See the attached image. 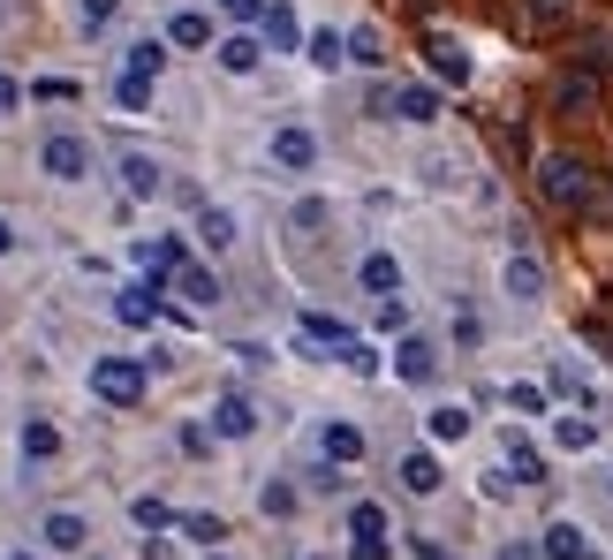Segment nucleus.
Instances as JSON below:
<instances>
[{"mask_svg": "<svg viewBox=\"0 0 613 560\" xmlns=\"http://www.w3.org/2000/svg\"><path fill=\"white\" fill-rule=\"evenodd\" d=\"M538 190H545V205H553V212H591V205H599L591 167H584V159H568V151L538 159Z\"/></svg>", "mask_w": 613, "mask_h": 560, "instance_id": "1", "label": "nucleus"}, {"mask_svg": "<svg viewBox=\"0 0 613 560\" xmlns=\"http://www.w3.org/2000/svg\"><path fill=\"white\" fill-rule=\"evenodd\" d=\"M371 114L379 122H440V92L432 84H379L371 92Z\"/></svg>", "mask_w": 613, "mask_h": 560, "instance_id": "2", "label": "nucleus"}, {"mask_svg": "<svg viewBox=\"0 0 613 560\" xmlns=\"http://www.w3.org/2000/svg\"><path fill=\"white\" fill-rule=\"evenodd\" d=\"M91 394L114 402V410H130V402L145 394V364H130V356H99V364H91Z\"/></svg>", "mask_w": 613, "mask_h": 560, "instance_id": "3", "label": "nucleus"}, {"mask_svg": "<svg viewBox=\"0 0 613 560\" xmlns=\"http://www.w3.org/2000/svg\"><path fill=\"white\" fill-rule=\"evenodd\" d=\"M84 167H91V144L84 137H46V174L53 182H84Z\"/></svg>", "mask_w": 613, "mask_h": 560, "instance_id": "4", "label": "nucleus"}, {"mask_svg": "<svg viewBox=\"0 0 613 560\" xmlns=\"http://www.w3.org/2000/svg\"><path fill=\"white\" fill-rule=\"evenodd\" d=\"M553 107H561V114H591V107H599V69H568V76L553 84Z\"/></svg>", "mask_w": 613, "mask_h": 560, "instance_id": "5", "label": "nucleus"}, {"mask_svg": "<svg viewBox=\"0 0 613 560\" xmlns=\"http://www.w3.org/2000/svg\"><path fill=\"white\" fill-rule=\"evenodd\" d=\"M584 15V0H523V23H530V38H553V31H568Z\"/></svg>", "mask_w": 613, "mask_h": 560, "instance_id": "6", "label": "nucleus"}, {"mask_svg": "<svg viewBox=\"0 0 613 560\" xmlns=\"http://www.w3.org/2000/svg\"><path fill=\"white\" fill-rule=\"evenodd\" d=\"M394 372H402V379H409V387H425V379H432V372H440V349H432V341H417V333H409V341H402V349H394Z\"/></svg>", "mask_w": 613, "mask_h": 560, "instance_id": "7", "label": "nucleus"}, {"mask_svg": "<svg viewBox=\"0 0 613 560\" xmlns=\"http://www.w3.org/2000/svg\"><path fill=\"white\" fill-rule=\"evenodd\" d=\"M425 61H432L440 84H469V53H462L455 38H425Z\"/></svg>", "mask_w": 613, "mask_h": 560, "instance_id": "8", "label": "nucleus"}, {"mask_svg": "<svg viewBox=\"0 0 613 560\" xmlns=\"http://www.w3.org/2000/svg\"><path fill=\"white\" fill-rule=\"evenodd\" d=\"M545 560H591V538H584V523H545Z\"/></svg>", "mask_w": 613, "mask_h": 560, "instance_id": "9", "label": "nucleus"}, {"mask_svg": "<svg viewBox=\"0 0 613 560\" xmlns=\"http://www.w3.org/2000/svg\"><path fill=\"white\" fill-rule=\"evenodd\" d=\"M258 31H266V46H273V53H296V46H304L296 8H266V23H258Z\"/></svg>", "mask_w": 613, "mask_h": 560, "instance_id": "10", "label": "nucleus"}, {"mask_svg": "<svg viewBox=\"0 0 613 560\" xmlns=\"http://www.w3.org/2000/svg\"><path fill=\"white\" fill-rule=\"evenodd\" d=\"M507 470H515V485H545V454L523 431H507Z\"/></svg>", "mask_w": 613, "mask_h": 560, "instance_id": "11", "label": "nucleus"}, {"mask_svg": "<svg viewBox=\"0 0 613 560\" xmlns=\"http://www.w3.org/2000/svg\"><path fill=\"white\" fill-rule=\"evenodd\" d=\"M250 424H258V410H250L243 394H220V410H212V431H220V439H243Z\"/></svg>", "mask_w": 613, "mask_h": 560, "instance_id": "12", "label": "nucleus"}, {"mask_svg": "<svg viewBox=\"0 0 613 560\" xmlns=\"http://www.w3.org/2000/svg\"><path fill=\"white\" fill-rule=\"evenodd\" d=\"M402 492L432 500V492H440V462H432V454H402Z\"/></svg>", "mask_w": 613, "mask_h": 560, "instance_id": "13", "label": "nucleus"}, {"mask_svg": "<svg viewBox=\"0 0 613 560\" xmlns=\"http://www.w3.org/2000/svg\"><path fill=\"white\" fill-rule=\"evenodd\" d=\"M84 538H91V531H84V515H69V508H61V515H46V546H53V553H84Z\"/></svg>", "mask_w": 613, "mask_h": 560, "instance_id": "14", "label": "nucleus"}, {"mask_svg": "<svg viewBox=\"0 0 613 560\" xmlns=\"http://www.w3.org/2000/svg\"><path fill=\"white\" fill-rule=\"evenodd\" d=\"M304 341H326V349H341V356L356 349V333H348L341 318H326V311H304Z\"/></svg>", "mask_w": 613, "mask_h": 560, "instance_id": "15", "label": "nucleus"}, {"mask_svg": "<svg viewBox=\"0 0 613 560\" xmlns=\"http://www.w3.org/2000/svg\"><path fill=\"white\" fill-rule=\"evenodd\" d=\"M364 288H371L379 303H387V295H402V266H394L387 251H371V258H364Z\"/></svg>", "mask_w": 613, "mask_h": 560, "instance_id": "16", "label": "nucleus"}, {"mask_svg": "<svg viewBox=\"0 0 613 560\" xmlns=\"http://www.w3.org/2000/svg\"><path fill=\"white\" fill-rule=\"evenodd\" d=\"M174 295H189L197 311H212V303H220V280L205 273V266H182V273H174Z\"/></svg>", "mask_w": 613, "mask_h": 560, "instance_id": "17", "label": "nucleus"}, {"mask_svg": "<svg viewBox=\"0 0 613 560\" xmlns=\"http://www.w3.org/2000/svg\"><path fill=\"white\" fill-rule=\"evenodd\" d=\"M212 53H220V69H228V76H250V69H258V38H243V31H235V38H220Z\"/></svg>", "mask_w": 613, "mask_h": 560, "instance_id": "18", "label": "nucleus"}, {"mask_svg": "<svg viewBox=\"0 0 613 560\" xmlns=\"http://www.w3.org/2000/svg\"><path fill=\"white\" fill-rule=\"evenodd\" d=\"M318 447H326V462H356V454H364V431H356V424H326Z\"/></svg>", "mask_w": 613, "mask_h": 560, "instance_id": "19", "label": "nucleus"}, {"mask_svg": "<svg viewBox=\"0 0 613 560\" xmlns=\"http://www.w3.org/2000/svg\"><path fill=\"white\" fill-rule=\"evenodd\" d=\"M273 159H281V167H310V159H318L310 130H273Z\"/></svg>", "mask_w": 613, "mask_h": 560, "instance_id": "20", "label": "nucleus"}, {"mask_svg": "<svg viewBox=\"0 0 613 560\" xmlns=\"http://www.w3.org/2000/svg\"><path fill=\"white\" fill-rule=\"evenodd\" d=\"M114 318H122V326H152V318H159V295H152V288H122Z\"/></svg>", "mask_w": 613, "mask_h": 560, "instance_id": "21", "label": "nucleus"}, {"mask_svg": "<svg viewBox=\"0 0 613 560\" xmlns=\"http://www.w3.org/2000/svg\"><path fill=\"white\" fill-rule=\"evenodd\" d=\"M507 295H523V303L545 295V266L538 258H507Z\"/></svg>", "mask_w": 613, "mask_h": 560, "instance_id": "22", "label": "nucleus"}, {"mask_svg": "<svg viewBox=\"0 0 613 560\" xmlns=\"http://www.w3.org/2000/svg\"><path fill=\"white\" fill-rule=\"evenodd\" d=\"M167 38H174V46H212V23H205L197 8H182V15L167 23Z\"/></svg>", "mask_w": 613, "mask_h": 560, "instance_id": "23", "label": "nucleus"}, {"mask_svg": "<svg viewBox=\"0 0 613 560\" xmlns=\"http://www.w3.org/2000/svg\"><path fill=\"white\" fill-rule=\"evenodd\" d=\"M61 454V431L53 424H23V462H53Z\"/></svg>", "mask_w": 613, "mask_h": 560, "instance_id": "24", "label": "nucleus"}, {"mask_svg": "<svg viewBox=\"0 0 613 560\" xmlns=\"http://www.w3.org/2000/svg\"><path fill=\"white\" fill-rule=\"evenodd\" d=\"M122 174H130V197H152V190H159V167L145 159V151H130V159H122Z\"/></svg>", "mask_w": 613, "mask_h": 560, "instance_id": "25", "label": "nucleus"}, {"mask_svg": "<svg viewBox=\"0 0 613 560\" xmlns=\"http://www.w3.org/2000/svg\"><path fill=\"white\" fill-rule=\"evenodd\" d=\"M425 424H432V439H462V431H469V410H462V402H440Z\"/></svg>", "mask_w": 613, "mask_h": 560, "instance_id": "26", "label": "nucleus"}, {"mask_svg": "<svg viewBox=\"0 0 613 560\" xmlns=\"http://www.w3.org/2000/svg\"><path fill=\"white\" fill-rule=\"evenodd\" d=\"M553 439H561L568 454H584V447L599 439V424H591V417H561V424H553Z\"/></svg>", "mask_w": 613, "mask_h": 560, "instance_id": "27", "label": "nucleus"}, {"mask_svg": "<svg viewBox=\"0 0 613 560\" xmlns=\"http://www.w3.org/2000/svg\"><path fill=\"white\" fill-rule=\"evenodd\" d=\"M348 531H356V538H387V508H371V500L348 508Z\"/></svg>", "mask_w": 613, "mask_h": 560, "instance_id": "28", "label": "nucleus"}, {"mask_svg": "<svg viewBox=\"0 0 613 560\" xmlns=\"http://www.w3.org/2000/svg\"><path fill=\"white\" fill-rule=\"evenodd\" d=\"M159 61H167L159 38H137V46H130V76H159Z\"/></svg>", "mask_w": 613, "mask_h": 560, "instance_id": "29", "label": "nucleus"}, {"mask_svg": "<svg viewBox=\"0 0 613 560\" xmlns=\"http://www.w3.org/2000/svg\"><path fill=\"white\" fill-rule=\"evenodd\" d=\"M348 61H364V69H379V61H387V46H379V31H356V38H348Z\"/></svg>", "mask_w": 613, "mask_h": 560, "instance_id": "30", "label": "nucleus"}, {"mask_svg": "<svg viewBox=\"0 0 613 560\" xmlns=\"http://www.w3.org/2000/svg\"><path fill=\"white\" fill-rule=\"evenodd\" d=\"M197 235H205L212 251H228V243H235V220H228V212H205V220H197Z\"/></svg>", "mask_w": 613, "mask_h": 560, "instance_id": "31", "label": "nucleus"}, {"mask_svg": "<svg viewBox=\"0 0 613 560\" xmlns=\"http://www.w3.org/2000/svg\"><path fill=\"white\" fill-rule=\"evenodd\" d=\"M182 531H189L197 546H220V538H228V523H220V515H182Z\"/></svg>", "mask_w": 613, "mask_h": 560, "instance_id": "32", "label": "nucleus"}, {"mask_svg": "<svg viewBox=\"0 0 613 560\" xmlns=\"http://www.w3.org/2000/svg\"><path fill=\"white\" fill-rule=\"evenodd\" d=\"M130 515H137V523H145V531H167V523H174V508H167V500H152V492H145V500H137V508H130Z\"/></svg>", "mask_w": 613, "mask_h": 560, "instance_id": "33", "label": "nucleus"}, {"mask_svg": "<svg viewBox=\"0 0 613 560\" xmlns=\"http://www.w3.org/2000/svg\"><path fill=\"white\" fill-rule=\"evenodd\" d=\"M341 53H348V38H333V31H318V38H310V61H318V69H333Z\"/></svg>", "mask_w": 613, "mask_h": 560, "instance_id": "34", "label": "nucleus"}, {"mask_svg": "<svg viewBox=\"0 0 613 560\" xmlns=\"http://www.w3.org/2000/svg\"><path fill=\"white\" fill-rule=\"evenodd\" d=\"M114 99H122V107H130V114H137V107H145V99H152V76H122V84H114Z\"/></svg>", "mask_w": 613, "mask_h": 560, "instance_id": "35", "label": "nucleus"}, {"mask_svg": "<svg viewBox=\"0 0 613 560\" xmlns=\"http://www.w3.org/2000/svg\"><path fill=\"white\" fill-rule=\"evenodd\" d=\"M30 99H76V84H69V76H38Z\"/></svg>", "mask_w": 613, "mask_h": 560, "instance_id": "36", "label": "nucleus"}, {"mask_svg": "<svg viewBox=\"0 0 613 560\" xmlns=\"http://www.w3.org/2000/svg\"><path fill=\"white\" fill-rule=\"evenodd\" d=\"M507 402H515L523 417H538V410H545V387H507Z\"/></svg>", "mask_w": 613, "mask_h": 560, "instance_id": "37", "label": "nucleus"}, {"mask_svg": "<svg viewBox=\"0 0 613 560\" xmlns=\"http://www.w3.org/2000/svg\"><path fill=\"white\" fill-rule=\"evenodd\" d=\"M341 364H348V372H364V379H371V372H379V356H371V341H356V349H348V356H341Z\"/></svg>", "mask_w": 613, "mask_h": 560, "instance_id": "38", "label": "nucleus"}, {"mask_svg": "<svg viewBox=\"0 0 613 560\" xmlns=\"http://www.w3.org/2000/svg\"><path fill=\"white\" fill-rule=\"evenodd\" d=\"M266 515H296V492L289 485H266Z\"/></svg>", "mask_w": 613, "mask_h": 560, "instance_id": "39", "label": "nucleus"}, {"mask_svg": "<svg viewBox=\"0 0 613 560\" xmlns=\"http://www.w3.org/2000/svg\"><path fill=\"white\" fill-rule=\"evenodd\" d=\"M114 8H122V0H84V23H91V31H107V23H114Z\"/></svg>", "mask_w": 613, "mask_h": 560, "instance_id": "40", "label": "nucleus"}, {"mask_svg": "<svg viewBox=\"0 0 613 560\" xmlns=\"http://www.w3.org/2000/svg\"><path fill=\"white\" fill-rule=\"evenodd\" d=\"M220 8H228L235 23H266V0H220Z\"/></svg>", "mask_w": 613, "mask_h": 560, "instance_id": "41", "label": "nucleus"}, {"mask_svg": "<svg viewBox=\"0 0 613 560\" xmlns=\"http://www.w3.org/2000/svg\"><path fill=\"white\" fill-rule=\"evenodd\" d=\"M584 341H599V349L613 356V326H606V318H584Z\"/></svg>", "mask_w": 613, "mask_h": 560, "instance_id": "42", "label": "nucleus"}, {"mask_svg": "<svg viewBox=\"0 0 613 560\" xmlns=\"http://www.w3.org/2000/svg\"><path fill=\"white\" fill-rule=\"evenodd\" d=\"M356 560H387V538H356Z\"/></svg>", "mask_w": 613, "mask_h": 560, "instance_id": "43", "label": "nucleus"}, {"mask_svg": "<svg viewBox=\"0 0 613 560\" xmlns=\"http://www.w3.org/2000/svg\"><path fill=\"white\" fill-rule=\"evenodd\" d=\"M417 560H455V553H448L440 538H417Z\"/></svg>", "mask_w": 613, "mask_h": 560, "instance_id": "44", "label": "nucleus"}, {"mask_svg": "<svg viewBox=\"0 0 613 560\" xmlns=\"http://www.w3.org/2000/svg\"><path fill=\"white\" fill-rule=\"evenodd\" d=\"M500 560H545V546H500Z\"/></svg>", "mask_w": 613, "mask_h": 560, "instance_id": "45", "label": "nucleus"}, {"mask_svg": "<svg viewBox=\"0 0 613 560\" xmlns=\"http://www.w3.org/2000/svg\"><path fill=\"white\" fill-rule=\"evenodd\" d=\"M8 243H15V228H8V220H0V258H8Z\"/></svg>", "mask_w": 613, "mask_h": 560, "instance_id": "46", "label": "nucleus"}, {"mask_svg": "<svg viewBox=\"0 0 613 560\" xmlns=\"http://www.w3.org/2000/svg\"><path fill=\"white\" fill-rule=\"evenodd\" d=\"M8 560H30V553H8Z\"/></svg>", "mask_w": 613, "mask_h": 560, "instance_id": "47", "label": "nucleus"}, {"mask_svg": "<svg viewBox=\"0 0 613 560\" xmlns=\"http://www.w3.org/2000/svg\"><path fill=\"white\" fill-rule=\"evenodd\" d=\"M606 492H613V485H606Z\"/></svg>", "mask_w": 613, "mask_h": 560, "instance_id": "48", "label": "nucleus"}]
</instances>
